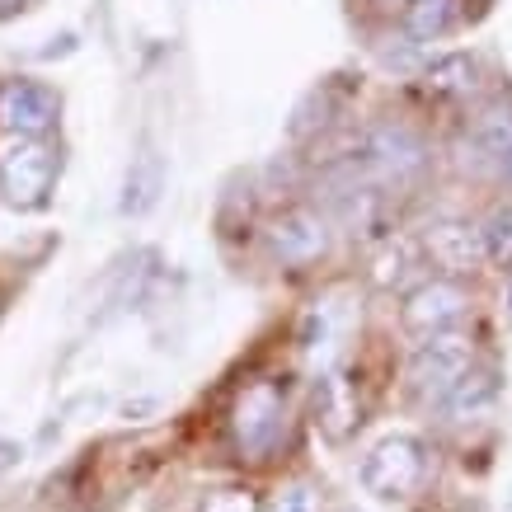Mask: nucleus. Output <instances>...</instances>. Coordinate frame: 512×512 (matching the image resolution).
<instances>
[{
	"mask_svg": "<svg viewBox=\"0 0 512 512\" xmlns=\"http://www.w3.org/2000/svg\"><path fill=\"white\" fill-rule=\"evenodd\" d=\"M466 315H470V292L456 278H428L404 301V329H414L423 339L461 329Z\"/></svg>",
	"mask_w": 512,
	"mask_h": 512,
	"instance_id": "obj_6",
	"label": "nucleus"
},
{
	"mask_svg": "<svg viewBox=\"0 0 512 512\" xmlns=\"http://www.w3.org/2000/svg\"><path fill=\"white\" fill-rule=\"evenodd\" d=\"M470 372H475V343H470V334L451 329V334L423 339L419 348L409 353L404 381H409V390H414L423 404H442Z\"/></svg>",
	"mask_w": 512,
	"mask_h": 512,
	"instance_id": "obj_3",
	"label": "nucleus"
},
{
	"mask_svg": "<svg viewBox=\"0 0 512 512\" xmlns=\"http://www.w3.org/2000/svg\"><path fill=\"white\" fill-rule=\"evenodd\" d=\"M268 254H273V264L282 268H301V264H315L320 254L329 249V221L311 207H292V212H282L264 235Z\"/></svg>",
	"mask_w": 512,
	"mask_h": 512,
	"instance_id": "obj_7",
	"label": "nucleus"
},
{
	"mask_svg": "<svg viewBox=\"0 0 512 512\" xmlns=\"http://www.w3.org/2000/svg\"><path fill=\"white\" fill-rule=\"evenodd\" d=\"M498 409V376L494 372H470L461 386L451 390L447 400L437 404L442 423L451 428H470V423H484Z\"/></svg>",
	"mask_w": 512,
	"mask_h": 512,
	"instance_id": "obj_9",
	"label": "nucleus"
},
{
	"mask_svg": "<svg viewBox=\"0 0 512 512\" xmlns=\"http://www.w3.org/2000/svg\"><path fill=\"white\" fill-rule=\"evenodd\" d=\"M423 85L437 94V99H470L480 90V62L466 57V52H447L437 57L428 71H423Z\"/></svg>",
	"mask_w": 512,
	"mask_h": 512,
	"instance_id": "obj_11",
	"label": "nucleus"
},
{
	"mask_svg": "<svg viewBox=\"0 0 512 512\" xmlns=\"http://www.w3.org/2000/svg\"><path fill=\"white\" fill-rule=\"evenodd\" d=\"M24 10V0H0V19H10V15H19Z\"/></svg>",
	"mask_w": 512,
	"mask_h": 512,
	"instance_id": "obj_20",
	"label": "nucleus"
},
{
	"mask_svg": "<svg viewBox=\"0 0 512 512\" xmlns=\"http://www.w3.org/2000/svg\"><path fill=\"white\" fill-rule=\"evenodd\" d=\"M451 19V0H409L404 5V24H409V38L414 43H428L437 33L447 29Z\"/></svg>",
	"mask_w": 512,
	"mask_h": 512,
	"instance_id": "obj_15",
	"label": "nucleus"
},
{
	"mask_svg": "<svg viewBox=\"0 0 512 512\" xmlns=\"http://www.w3.org/2000/svg\"><path fill=\"white\" fill-rule=\"evenodd\" d=\"M287 414H292V404H287L282 381H254L249 390H240V400L231 409L235 451L245 461H268L287 437Z\"/></svg>",
	"mask_w": 512,
	"mask_h": 512,
	"instance_id": "obj_1",
	"label": "nucleus"
},
{
	"mask_svg": "<svg viewBox=\"0 0 512 512\" xmlns=\"http://www.w3.org/2000/svg\"><path fill=\"white\" fill-rule=\"evenodd\" d=\"M315 409H320V428H325L334 442H343V437L357 428V390L353 381L343 372L325 376L320 381V395H315Z\"/></svg>",
	"mask_w": 512,
	"mask_h": 512,
	"instance_id": "obj_10",
	"label": "nucleus"
},
{
	"mask_svg": "<svg viewBox=\"0 0 512 512\" xmlns=\"http://www.w3.org/2000/svg\"><path fill=\"white\" fill-rule=\"evenodd\" d=\"M480 245L489 264L512 268V207H494L489 212V221L480 226Z\"/></svg>",
	"mask_w": 512,
	"mask_h": 512,
	"instance_id": "obj_16",
	"label": "nucleus"
},
{
	"mask_svg": "<svg viewBox=\"0 0 512 512\" xmlns=\"http://www.w3.org/2000/svg\"><path fill=\"white\" fill-rule=\"evenodd\" d=\"M198 512H259V498H254V489L226 484V489H207L198 498Z\"/></svg>",
	"mask_w": 512,
	"mask_h": 512,
	"instance_id": "obj_17",
	"label": "nucleus"
},
{
	"mask_svg": "<svg viewBox=\"0 0 512 512\" xmlns=\"http://www.w3.org/2000/svg\"><path fill=\"white\" fill-rule=\"evenodd\" d=\"M414 273H419V245H414V240H390L372 264V282L376 287H386V292L404 287Z\"/></svg>",
	"mask_w": 512,
	"mask_h": 512,
	"instance_id": "obj_13",
	"label": "nucleus"
},
{
	"mask_svg": "<svg viewBox=\"0 0 512 512\" xmlns=\"http://www.w3.org/2000/svg\"><path fill=\"white\" fill-rule=\"evenodd\" d=\"M372 5H381V10H395V5H409V0H372Z\"/></svg>",
	"mask_w": 512,
	"mask_h": 512,
	"instance_id": "obj_22",
	"label": "nucleus"
},
{
	"mask_svg": "<svg viewBox=\"0 0 512 512\" xmlns=\"http://www.w3.org/2000/svg\"><path fill=\"white\" fill-rule=\"evenodd\" d=\"M498 174H503V179H508V184H512V146H508V156L498 160Z\"/></svg>",
	"mask_w": 512,
	"mask_h": 512,
	"instance_id": "obj_21",
	"label": "nucleus"
},
{
	"mask_svg": "<svg viewBox=\"0 0 512 512\" xmlns=\"http://www.w3.org/2000/svg\"><path fill=\"white\" fill-rule=\"evenodd\" d=\"M160 193V160L156 151H146L141 160H132V174H127V198H123V212H146Z\"/></svg>",
	"mask_w": 512,
	"mask_h": 512,
	"instance_id": "obj_14",
	"label": "nucleus"
},
{
	"mask_svg": "<svg viewBox=\"0 0 512 512\" xmlns=\"http://www.w3.org/2000/svg\"><path fill=\"white\" fill-rule=\"evenodd\" d=\"M348 512H353V508H348Z\"/></svg>",
	"mask_w": 512,
	"mask_h": 512,
	"instance_id": "obj_23",
	"label": "nucleus"
},
{
	"mask_svg": "<svg viewBox=\"0 0 512 512\" xmlns=\"http://www.w3.org/2000/svg\"><path fill=\"white\" fill-rule=\"evenodd\" d=\"M57 174H62V156L43 137H19L0 156V202L15 212H38L52 202Z\"/></svg>",
	"mask_w": 512,
	"mask_h": 512,
	"instance_id": "obj_5",
	"label": "nucleus"
},
{
	"mask_svg": "<svg viewBox=\"0 0 512 512\" xmlns=\"http://www.w3.org/2000/svg\"><path fill=\"white\" fill-rule=\"evenodd\" d=\"M268 512H320V498H315L311 484H287V489L268 503Z\"/></svg>",
	"mask_w": 512,
	"mask_h": 512,
	"instance_id": "obj_18",
	"label": "nucleus"
},
{
	"mask_svg": "<svg viewBox=\"0 0 512 512\" xmlns=\"http://www.w3.org/2000/svg\"><path fill=\"white\" fill-rule=\"evenodd\" d=\"M57 113L62 104L43 80H5L0 85V127L15 137H43L57 123Z\"/></svg>",
	"mask_w": 512,
	"mask_h": 512,
	"instance_id": "obj_8",
	"label": "nucleus"
},
{
	"mask_svg": "<svg viewBox=\"0 0 512 512\" xmlns=\"http://www.w3.org/2000/svg\"><path fill=\"white\" fill-rule=\"evenodd\" d=\"M428 254H433L442 268L461 273V268H470L484 254L480 231H475V226H433V231H428Z\"/></svg>",
	"mask_w": 512,
	"mask_h": 512,
	"instance_id": "obj_12",
	"label": "nucleus"
},
{
	"mask_svg": "<svg viewBox=\"0 0 512 512\" xmlns=\"http://www.w3.org/2000/svg\"><path fill=\"white\" fill-rule=\"evenodd\" d=\"M428 466H433V456L419 437L390 433L362 456V484H367V494L400 503V498H414L428 484Z\"/></svg>",
	"mask_w": 512,
	"mask_h": 512,
	"instance_id": "obj_4",
	"label": "nucleus"
},
{
	"mask_svg": "<svg viewBox=\"0 0 512 512\" xmlns=\"http://www.w3.org/2000/svg\"><path fill=\"white\" fill-rule=\"evenodd\" d=\"M19 456H24V451H19V442H5V437H0V475H5V470H15Z\"/></svg>",
	"mask_w": 512,
	"mask_h": 512,
	"instance_id": "obj_19",
	"label": "nucleus"
},
{
	"mask_svg": "<svg viewBox=\"0 0 512 512\" xmlns=\"http://www.w3.org/2000/svg\"><path fill=\"white\" fill-rule=\"evenodd\" d=\"M348 160L362 170V179H367L372 188H390V184H409L414 174H423V165H428V146L400 123H376L357 137V146L348 151Z\"/></svg>",
	"mask_w": 512,
	"mask_h": 512,
	"instance_id": "obj_2",
	"label": "nucleus"
}]
</instances>
